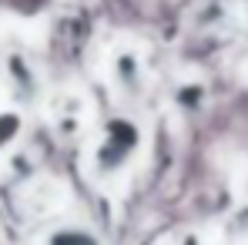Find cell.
Masks as SVG:
<instances>
[{
    "label": "cell",
    "instance_id": "1",
    "mask_svg": "<svg viewBox=\"0 0 248 245\" xmlns=\"http://www.w3.org/2000/svg\"><path fill=\"white\" fill-rule=\"evenodd\" d=\"M138 148H141V128L131 121V118L108 121L97 148H94V171L101 178L118 175V171H124L131 164V158L138 155Z\"/></svg>",
    "mask_w": 248,
    "mask_h": 245
},
{
    "label": "cell",
    "instance_id": "2",
    "mask_svg": "<svg viewBox=\"0 0 248 245\" xmlns=\"http://www.w3.org/2000/svg\"><path fill=\"white\" fill-rule=\"evenodd\" d=\"M111 74H114V84L121 87L124 94H141V91H144L141 57H138V54H131V50L114 54V61H111Z\"/></svg>",
    "mask_w": 248,
    "mask_h": 245
},
{
    "label": "cell",
    "instance_id": "3",
    "mask_svg": "<svg viewBox=\"0 0 248 245\" xmlns=\"http://www.w3.org/2000/svg\"><path fill=\"white\" fill-rule=\"evenodd\" d=\"M47 245H101V242H97L91 232L78 229V225H67V229H57Z\"/></svg>",
    "mask_w": 248,
    "mask_h": 245
},
{
    "label": "cell",
    "instance_id": "4",
    "mask_svg": "<svg viewBox=\"0 0 248 245\" xmlns=\"http://www.w3.org/2000/svg\"><path fill=\"white\" fill-rule=\"evenodd\" d=\"M181 245H202V242H198L195 235H185V239H181Z\"/></svg>",
    "mask_w": 248,
    "mask_h": 245
}]
</instances>
